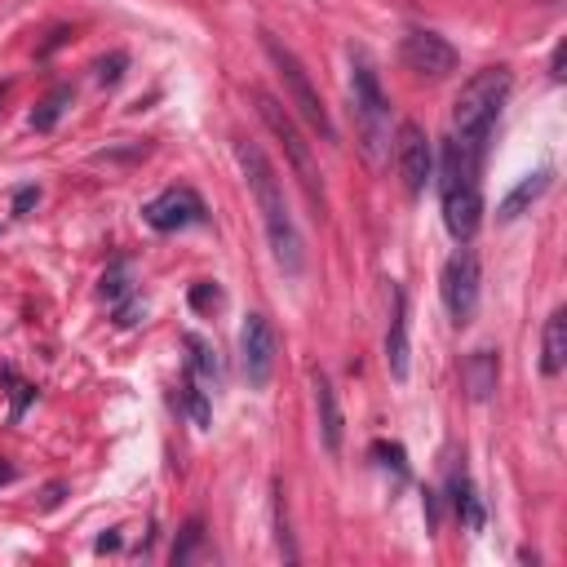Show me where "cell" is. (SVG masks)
Wrapping results in <instances>:
<instances>
[{
	"instance_id": "1",
	"label": "cell",
	"mask_w": 567,
	"mask_h": 567,
	"mask_svg": "<svg viewBox=\"0 0 567 567\" xmlns=\"http://www.w3.org/2000/svg\"><path fill=\"white\" fill-rule=\"evenodd\" d=\"M235 159L244 168V182L252 190V204L261 213V226H266V239H270V257L275 266L297 279L306 270V244H301V230L288 213V195H284V182H279V168L266 159V151L257 142H235Z\"/></svg>"
},
{
	"instance_id": "2",
	"label": "cell",
	"mask_w": 567,
	"mask_h": 567,
	"mask_svg": "<svg viewBox=\"0 0 567 567\" xmlns=\"http://www.w3.org/2000/svg\"><path fill=\"white\" fill-rule=\"evenodd\" d=\"M509 89H514V75H509V66H501V62L474 71V75L461 84V93H456V102H452V142H456L461 151H470V155H478V159L487 155L492 128H496V115H501Z\"/></svg>"
},
{
	"instance_id": "3",
	"label": "cell",
	"mask_w": 567,
	"mask_h": 567,
	"mask_svg": "<svg viewBox=\"0 0 567 567\" xmlns=\"http://www.w3.org/2000/svg\"><path fill=\"white\" fill-rule=\"evenodd\" d=\"M483 159L461 151L452 137L443 142V159H439V199H443V226L456 244H470L478 221H483Z\"/></svg>"
},
{
	"instance_id": "4",
	"label": "cell",
	"mask_w": 567,
	"mask_h": 567,
	"mask_svg": "<svg viewBox=\"0 0 567 567\" xmlns=\"http://www.w3.org/2000/svg\"><path fill=\"white\" fill-rule=\"evenodd\" d=\"M350 93H354V128H359V151L381 164L390 155V102L381 93L377 66L363 49H350Z\"/></svg>"
},
{
	"instance_id": "5",
	"label": "cell",
	"mask_w": 567,
	"mask_h": 567,
	"mask_svg": "<svg viewBox=\"0 0 567 567\" xmlns=\"http://www.w3.org/2000/svg\"><path fill=\"white\" fill-rule=\"evenodd\" d=\"M261 49H266L270 66L279 71V80H284V93H288L292 111L310 124V133H319L323 142H337V124H332V115H328V106H323V97H319V89H315L310 71L301 66V58H297L279 35H270V31H261Z\"/></svg>"
},
{
	"instance_id": "6",
	"label": "cell",
	"mask_w": 567,
	"mask_h": 567,
	"mask_svg": "<svg viewBox=\"0 0 567 567\" xmlns=\"http://www.w3.org/2000/svg\"><path fill=\"white\" fill-rule=\"evenodd\" d=\"M252 102H257V115L266 120V128L284 142V155H288V164H292V173H297V182H301V190H306V199L323 213V182H319V164H315V151H310V142L301 137V128L292 124V115L266 93V89H252Z\"/></svg>"
},
{
	"instance_id": "7",
	"label": "cell",
	"mask_w": 567,
	"mask_h": 567,
	"mask_svg": "<svg viewBox=\"0 0 567 567\" xmlns=\"http://www.w3.org/2000/svg\"><path fill=\"white\" fill-rule=\"evenodd\" d=\"M478 284H483V270H478V257L470 252V248H456L452 257H447V266H443V306H447V315H452V323L456 328H465L470 319H474V310H478Z\"/></svg>"
},
{
	"instance_id": "8",
	"label": "cell",
	"mask_w": 567,
	"mask_h": 567,
	"mask_svg": "<svg viewBox=\"0 0 567 567\" xmlns=\"http://www.w3.org/2000/svg\"><path fill=\"white\" fill-rule=\"evenodd\" d=\"M399 58L403 66L416 75V80H447L456 71V49L439 35V31H425V27H412L399 44Z\"/></svg>"
},
{
	"instance_id": "9",
	"label": "cell",
	"mask_w": 567,
	"mask_h": 567,
	"mask_svg": "<svg viewBox=\"0 0 567 567\" xmlns=\"http://www.w3.org/2000/svg\"><path fill=\"white\" fill-rule=\"evenodd\" d=\"M275 354H279V341H275V328L266 315H248L244 328H239V363H244V381L252 390H266L270 377H275Z\"/></svg>"
},
{
	"instance_id": "10",
	"label": "cell",
	"mask_w": 567,
	"mask_h": 567,
	"mask_svg": "<svg viewBox=\"0 0 567 567\" xmlns=\"http://www.w3.org/2000/svg\"><path fill=\"white\" fill-rule=\"evenodd\" d=\"M394 164H399L403 190L421 195L425 182L434 177V151H430V137H425L421 124H412V120L399 124V133H394Z\"/></svg>"
},
{
	"instance_id": "11",
	"label": "cell",
	"mask_w": 567,
	"mask_h": 567,
	"mask_svg": "<svg viewBox=\"0 0 567 567\" xmlns=\"http://www.w3.org/2000/svg\"><path fill=\"white\" fill-rule=\"evenodd\" d=\"M142 217H146V226H155V230H186V226H199L204 221V199L190 190V186H168V190H159L146 208H142Z\"/></svg>"
},
{
	"instance_id": "12",
	"label": "cell",
	"mask_w": 567,
	"mask_h": 567,
	"mask_svg": "<svg viewBox=\"0 0 567 567\" xmlns=\"http://www.w3.org/2000/svg\"><path fill=\"white\" fill-rule=\"evenodd\" d=\"M408 354H412V346H408V297L394 284L390 288V328H385V363H390L394 381H408Z\"/></svg>"
},
{
	"instance_id": "13",
	"label": "cell",
	"mask_w": 567,
	"mask_h": 567,
	"mask_svg": "<svg viewBox=\"0 0 567 567\" xmlns=\"http://www.w3.org/2000/svg\"><path fill=\"white\" fill-rule=\"evenodd\" d=\"M315 381V408H319V439L328 447V456L341 452V439H346V416H341V403H337V390L323 372L310 377Z\"/></svg>"
},
{
	"instance_id": "14",
	"label": "cell",
	"mask_w": 567,
	"mask_h": 567,
	"mask_svg": "<svg viewBox=\"0 0 567 567\" xmlns=\"http://www.w3.org/2000/svg\"><path fill=\"white\" fill-rule=\"evenodd\" d=\"M461 377H465L470 399H474V403H487V399L496 394V381H501V359H496V350H492V346L470 350L465 363H461Z\"/></svg>"
},
{
	"instance_id": "15",
	"label": "cell",
	"mask_w": 567,
	"mask_h": 567,
	"mask_svg": "<svg viewBox=\"0 0 567 567\" xmlns=\"http://www.w3.org/2000/svg\"><path fill=\"white\" fill-rule=\"evenodd\" d=\"M567 368V310H554L545 319V341H540V372L558 377Z\"/></svg>"
},
{
	"instance_id": "16",
	"label": "cell",
	"mask_w": 567,
	"mask_h": 567,
	"mask_svg": "<svg viewBox=\"0 0 567 567\" xmlns=\"http://www.w3.org/2000/svg\"><path fill=\"white\" fill-rule=\"evenodd\" d=\"M549 177H554L549 168H536V173H527V177H523V182H518V186H514V190L501 199L496 217H501V221H514V217H518L527 204H536V199L549 190Z\"/></svg>"
},
{
	"instance_id": "17",
	"label": "cell",
	"mask_w": 567,
	"mask_h": 567,
	"mask_svg": "<svg viewBox=\"0 0 567 567\" xmlns=\"http://www.w3.org/2000/svg\"><path fill=\"white\" fill-rule=\"evenodd\" d=\"M186 350H190V359H186V372L199 381V385H208V390H217L221 385V363H217V350L204 341V337H186Z\"/></svg>"
},
{
	"instance_id": "18",
	"label": "cell",
	"mask_w": 567,
	"mask_h": 567,
	"mask_svg": "<svg viewBox=\"0 0 567 567\" xmlns=\"http://www.w3.org/2000/svg\"><path fill=\"white\" fill-rule=\"evenodd\" d=\"M71 97H75V93H71V84H58V89H53V93L31 111V128H35V133H49V128L62 120V111L71 106Z\"/></svg>"
},
{
	"instance_id": "19",
	"label": "cell",
	"mask_w": 567,
	"mask_h": 567,
	"mask_svg": "<svg viewBox=\"0 0 567 567\" xmlns=\"http://www.w3.org/2000/svg\"><path fill=\"white\" fill-rule=\"evenodd\" d=\"M452 505H456V514L465 518L470 532L483 527V505H478V496H474V487H470L465 474H452Z\"/></svg>"
},
{
	"instance_id": "20",
	"label": "cell",
	"mask_w": 567,
	"mask_h": 567,
	"mask_svg": "<svg viewBox=\"0 0 567 567\" xmlns=\"http://www.w3.org/2000/svg\"><path fill=\"white\" fill-rule=\"evenodd\" d=\"M102 297L115 301V306H120L124 297H133V261L120 257V261H111V266L102 270Z\"/></svg>"
},
{
	"instance_id": "21",
	"label": "cell",
	"mask_w": 567,
	"mask_h": 567,
	"mask_svg": "<svg viewBox=\"0 0 567 567\" xmlns=\"http://www.w3.org/2000/svg\"><path fill=\"white\" fill-rule=\"evenodd\" d=\"M182 403H186V412H190V421L204 430L208 421H213V403H208V390L186 372V385H182Z\"/></svg>"
},
{
	"instance_id": "22",
	"label": "cell",
	"mask_w": 567,
	"mask_h": 567,
	"mask_svg": "<svg viewBox=\"0 0 567 567\" xmlns=\"http://www.w3.org/2000/svg\"><path fill=\"white\" fill-rule=\"evenodd\" d=\"M190 306H195V310H208V306H221V288H217L213 279H199V284L190 288Z\"/></svg>"
},
{
	"instance_id": "23",
	"label": "cell",
	"mask_w": 567,
	"mask_h": 567,
	"mask_svg": "<svg viewBox=\"0 0 567 567\" xmlns=\"http://www.w3.org/2000/svg\"><path fill=\"white\" fill-rule=\"evenodd\" d=\"M199 536H204V527H199V523H186V532H182V545H173V563H177V567H182V563H190V554H195Z\"/></svg>"
},
{
	"instance_id": "24",
	"label": "cell",
	"mask_w": 567,
	"mask_h": 567,
	"mask_svg": "<svg viewBox=\"0 0 567 567\" xmlns=\"http://www.w3.org/2000/svg\"><path fill=\"white\" fill-rule=\"evenodd\" d=\"M124 66H128V53H111V58H102V62H97V84H115V80L124 75Z\"/></svg>"
},
{
	"instance_id": "25",
	"label": "cell",
	"mask_w": 567,
	"mask_h": 567,
	"mask_svg": "<svg viewBox=\"0 0 567 567\" xmlns=\"http://www.w3.org/2000/svg\"><path fill=\"white\" fill-rule=\"evenodd\" d=\"M372 452H377V456H385L381 465H394V474H399V478H408V461H403V447H399V443H377Z\"/></svg>"
},
{
	"instance_id": "26",
	"label": "cell",
	"mask_w": 567,
	"mask_h": 567,
	"mask_svg": "<svg viewBox=\"0 0 567 567\" xmlns=\"http://www.w3.org/2000/svg\"><path fill=\"white\" fill-rule=\"evenodd\" d=\"M9 381H13V372H9ZM31 394H35V390H31L27 381H13V421L22 416V408L31 403Z\"/></svg>"
},
{
	"instance_id": "27",
	"label": "cell",
	"mask_w": 567,
	"mask_h": 567,
	"mask_svg": "<svg viewBox=\"0 0 567 567\" xmlns=\"http://www.w3.org/2000/svg\"><path fill=\"white\" fill-rule=\"evenodd\" d=\"M31 204H40V190H35V186H22V190L13 195V213L22 217V213H31Z\"/></svg>"
},
{
	"instance_id": "28",
	"label": "cell",
	"mask_w": 567,
	"mask_h": 567,
	"mask_svg": "<svg viewBox=\"0 0 567 567\" xmlns=\"http://www.w3.org/2000/svg\"><path fill=\"white\" fill-rule=\"evenodd\" d=\"M9 478H13V470H9V465H0V483H9Z\"/></svg>"
},
{
	"instance_id": "29",
	"label": "cell",
	"mask_w": 567,
	"mask_h": 567,
	"mask_svg": "<svg viewBox=\"0 0 567 567\" xmlns=\"http://www.w3.org/2000/svg\"><path fill=\"white\" fill-rule=\"evenodd\" d=\"M0 102H4V84H0Z\"/></svg>"
}]
</instances>
